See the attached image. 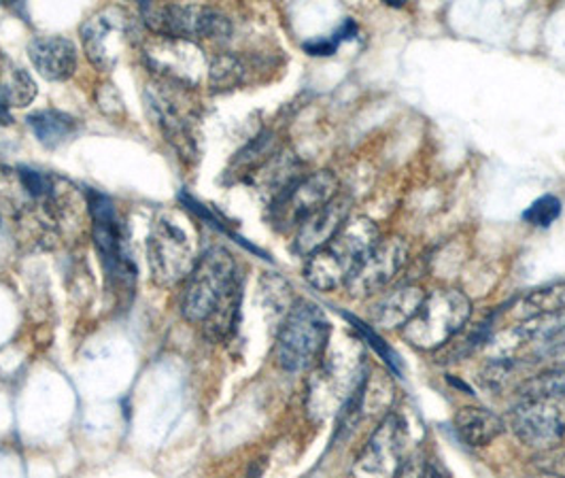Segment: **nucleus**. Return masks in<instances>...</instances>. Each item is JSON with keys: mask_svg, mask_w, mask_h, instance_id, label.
I'll use <instances>...</instances> for the list:
<instances>
[{"mask_svg": "<svg viewBox=\"0 0 565 478\" xmlns=\"http://www.w3.org/2000/svg\"><path fill=\"white\" fill-rule=\"evenodd\" d=\"M243 277L238 262L224 247H211L185 279L181 312L215 340L227 338L238 321Z\"/></svg>", "mask_w": 565, "mask_h": 478, "instance_id": "f257e3e1", "label": "nucleus"}, {"mask_svg": "<svg viewBox=\"0 0 565 478\" xmlns=\"http://www.w3.org/2000/svg\"><path fill=\"white\" fill-rule=\"evenodd\" d=\"M379 241L381 234L370 220H349L328 245L307 257V282L319 291L339 289L340 285H347L358 264Z\"/></svg>", "mask_w": 565, "mask_h": 478, "instance_id": "f03ea898", "label": "nucleus"}, {"mask_svg": "<svg viewBox=\"0 0 565 478\" xmlns=\"http://www.w3.org/2000/svg\"><path fill=\"white\" fill-rule=\"evenodd\" d=\"M472 317V302L459 289H438L425 296L422 309L402 328L404 340L419 351H438L459 334Z\"/></svg>", "mask_w": 565, "mask_h": 478, "instance_id": "7ed1b4c3", "label": "nucleus"}, {"mask_svg": "<svg viewBox=\"0 0 565 478\" xmlns=\"http://www.w3.org/2000/svg\"><path fill=\"white\" fill-rule=\"evenodd\" d=\"M330 332L326 312L309 300H298L287 312L277 337L275 355L279 367L289 372L311 368L323 355Z\"/></svg>", "mask_w": 565, "mask_h": 478, "instance_id": "20e7f679", "label": "nucleus"}, {"mask_svg": "<svg viewBox=\"0 0 565 478\" xmlns=\"http://www.w3.org/2000/svg\"><path fill=\"white\" fill-rule=\"evenodd\" d=\"M142 22L153 36L181 41H226L232 24L226 15L204 4L141 2Z\"/></svg>", "mask_w": 565, "mask_h": 478, "instance_id": "39448f33", "label": "nucleus"}, {"mask_svg": "<svg viewBox=\"0 0 565 478\" xmlns=\"http://www.w3.org/2000/svg\"><path fill=\"white\" fill-rule=\"evenodd\" d=\"M147 107L153 115L164 139L179 151L183 160L199 158L196 111L190 100V87L153 79L145 89Z\"/></svg>", "mask_w": 565, "mask_h": 478, "instance_id": "423d86ee", "label": "nucleus"}, {"mask_svg": "<svg viewBox=\"0 0 565 478\" xmlns=\"http://www.w3.org/2000/svg\"><path fill=\"white\" fill-rule=\"evenodd\" d=\"M85 202L92 220V236L105 264L107 277L114 282L115 287L130 289L137 282V268L128 254L126 227L119 220L114 200L103 192L87 188Z\"/></svg>", "mask_w": 565, "mask_h": 478, "instance_id": "0eeeda50", "label": "nucleus"}, {"mask_svg": "<svg viewBox=\"0 0 565 478\" xmlns=\"http://www.w3.org/2000/svg\"><path fill=\"white\" fill-rule=\"evenodd\" d=\"M510 427L523 445L551 449L565 438V402L519 390V402L510 411Z\"/></svg>", "mask_w": 565, "mask_h": 478, "instance_id": "6e6552de", "label": "nucleus"}, {"mask_svg": "<svg viewBox=\"0 0 565 478\" xmlns=\"http://www.w3.org/2000/svg\"><path fill=\"white\" fill-rule=\"evenodd\" d=\"M85 56L98 71H114L135 41L130 15L121 7H105L82 24Z\"/></svg>", "mask_w": 565, "mask_h": 478, "instance_id": "1a4fd4ad", "label": "nucleus"}, {"mask_svg": "<svg viewBox=\"0 0 565 478\" xmlns=\"http://www.w3.org/2000/svg\"><path fill=\"white\" fill-rule=\"evenodd\" d=\"M340 196L339 179L330 170H319L298 179L281 196L270 202V220L277 230H298L315 211Z\"/></svg>", "mask_w": 565, "mask_h": 478, "instance_id": "9d476101", "label": "nucleus"}, {"mask_svg": "<svg viewBox=\"0 0 565 478\" xmlns=\"http://www.w3.org/2000/svg\"><path fill=\"white\" fill-rule=\"evenodd\" d=\"M147 257L149 270L160 285L185 282L196 264L188 232L170 220H158L151 227Z\"/></svg>", "mask_w": 565, "mask_h": 478, "instance_id": "9b49d317", "label": "nucleus"}, {"mask_svg": "<svg viewBox=\"0 0 565 478\" xmlns=\"http://www.w3.org/2000/svg\"><path fill=\"white\" fill-rule=\"evenodd\" d=\"M142 54L156 79L194 89L202 82V75H209L204 52L200 50L199 43L192 41L151 36Z\"/></svg>", "mask_w": 565, "mask_h": 478, "instance_id": "f8f14e48", "label": "nucleus"}, {"mask_svg": "<svg viewBox=\"0 0 565 478\" xmlns=\"http://www.w3.org/2000/svg\"><path fill=\"white\" fill-rule=\"evenodd\" d=\"M404 449L406 425L397 415H390L367 438L349 478H399L404 470Z\"/></svg>", "mask_w": 565, "mask_h": 478, "instance_id": "ddd939ff", "label": "nucleus"}, {"mask_svg": "<svg viewBox=\"0 0 565 478\" xmlns=\"http://www.w3.org/2000/svg\"><path fill=\"white\" fill-rule=\"evenodd\" d=\"M406 259H408V245L402 238L379 241L349 277L347 287L351 296L367 298L379 294L404 268Z\"/></svg>", "mask_w": 565, "mask_h": 478, "instance_id": "4468645a", "label": "nucleus"}, {"mask_svg": "<svg viewBox=\"0 0 565 478\" xmlns=\"http://www.w3.org/2000/svg\"><path fill=\"white\" fill-rule=\"evenodd\" d=\"M349 211H351V200L340 194L334 198L330 204L323 209L315 211L311 217H307L296 230L294 238V252L302 257H309L323 245H328L337 234L340 227L349 222Z\"/></svg>", "mask_w": 565, "mask_h": 478, "instance_id": "2eb2a0df", "label": "nucleus"}, {"mask_svg": "<svg viewBox=\"0 0 565 478\" xmlns=\"http://www.w3.org/2000/svg\"><path fill=\"white\" fill-rule=\"evenodd\" d=\"M29 56L47 82H66L77 71V50L64 36H36L29 45Z\"/></svg>", "mask_w": 565, "mask_h": 478, "instance_id": "dca6fc26", "label": "nucleus"}, {"mask_svg": "<svg viewBox=\"0 0 565 478\" xmlns=\"http://www.w3.org/2000/svg\"><path fill=\"white\" fill-rule=\"evenodd\" d=\"M425 296L427 294L419 285H399L379 300L372 312V321L376 328L402 330L415 317V312L422 309Z\"/></svg>", "mask_w": 565, "mask_h": 478, "instance_id": "f3484780", "label": "nucleus"}, {"mask_svg": "<svg viewBox=\"0 0 565 478\" xmlns=\"http://www.w3.org/2000/svg\"><path fill=\"white\" fill-rule=\"evenodd\" d=\"M452 427L459 440L468 447H487L498 436L504 434L507 422L489 408L482 406H463L455 413Z\"/></svg>", "mask_w": 565, "mask_h": 478, "instance_id": "a211bd4d", "label": "nucleus"}, {"mask_svg": "<svg viewBox=\"0 0 565 478\" xmlns=\"http://www.w3.org/2000/svg\"><path fill=\"white\" fill-rule=\"evenodd\" d=\"M565 310V282L551 283L527 291L512 305V315L521 321H540L555 317Z\"/></svg>", "mask_w": 565, "mask_h": 478, "instance_id": "6ab92c4d", "label": "nucleus"}, {"mask_svg": "<svg viewBox=\"0 0 565 478\" xmlns=\"http://www.w3.org/2000/svg\"><path fill=\"white\" fill-rule=\"evenodd\" d=\"M29 126L36 141L47 149H56L64 142L73 141L82 130L79 119L57 109L32 113L29 115Z\"/></svg>", "mask_w": 565, "mask_h": 478, "instance_id": "aec40b11", "label": "nucleus"}, {"mask_svg": "<svg viewBox=\"0 0 565 478\" xmlns=\"http://www.w3.org/2000/svg\"><path fill=\"white\" fill-rule=\"evenodd\" d=\"M279 153L277 149V135L273 130H264L255 137L254 141L247 142L232 160L227 174L241 181H249L257 170L266 162H270Z\"/></svg>", "mask_w": 565, "mask_h": 478, "instance_id": "412c9836", "label": "nucleus"}, {"mask_svg": "<svg viewBox=\"0 0 565 478\" xmlns=\"http://www.w3.org/2000/svg\"><path fill=\"white\" fill-rule=\"evenodd\" d=\"M249 66L236 54H217L209 62V85L215 92H227L247 82Z\"/></svg>", "mask_w": 565, "mask_h": 478, "instance_id": "4be33fe9", "label": "nucleus"}, {"mask_svg": "<svg viewBox=\"0 0 565 478\" xmlns=\"http://www.w3.org/2000/svg\"><path fill=\"white\" fill-rule=\"evenodd\" d=\"M0 89L7 96L9 107H29L36 98V84L29 73L20 66L4 64L0 66Z\"/></svg>", "mask_w": 565, "mask_h": 478, "instance_id": "5701e85b", "label": "nucleus"}, {"mask_svg": "<svg viewBox=\"0 0 565 478\" xmlns=\"http://www.w3.org/2000/svg\"><path fill=\"white\" fill-rule=\"evenodd\" d=\"M521 390L559 397L565 402V367L548 368V370L540 372L536 376L527 379L521 385Z\"/></svg>", "mask_w": 565, "mask_h": 478, "instance_id": "b1692460", "label": "nucleus"}, {"mask_svg": "<svg viewBox=\"0 0 565 478\" xmlns=\"http://www.w3.org/2000/svg\"><path fill=\"white\" fill-rule=\"evenodd\" d=\"M559 215H562L559 198L542 196L537 198L536 202H532V206H527V211L523 213V220L536 227H548Z\"/></svg>", "mask_w": 565, "mask_h": 478, "instance_id": "393cba45", "label": "nucleus"}, {"mask_svg": "<svg viewBox=\"0 0 565 478\" xmlns=\"http://www.w3.org/2000/svg\"><path fill=\"white\" fill-rule=\"evenodd\" d=\"M347 317H349V319H351V323L360 330V334L366 338L367 342L374 347V351L385 360V364L392 368L396 374H399V360H397L396 353H394V351L383 342V338L376 337V334L367 328L366 323H362L360 319H355V317H351V315H347Z\"/></svg>", "mask_w": 565, "mask_h": 478, "instance_id": "a878e982", "label": "nucleus"}, {"mask_svg": "<svg viewBox=\"0 0 565 478\" xmlns=\"http://www.w3.org/2000/svg\"><path fill=\"white\" fill-rule=\"evenodd\" d=\"M305 50H307L311 56H332V54L339 50V43L330 36V39H319V41L307 43Z\"/></svg>", "mask_w": 565, "mask_h": 478, "instance_id": "bb28decb", "label": "nucleus"}, {"mask_svg": "<svg viewBox=\"0 0 565 478\" xmlns=\"http://www.w3.org/2000/svg\"><path fill=\"white\" fill-rule=\"evenodd\" d=\"M422 478H449L447 477V472L443 470V466L434 459V461H429L427 466H425L424 472H422Z\"/></svg>", "mask_w": 565, "mask_h": 478, "instance_id": "cd10ccee", "label": "nucleus"}, {"mask_svg": "<svg viewBox=\"0 0 565 478\" xmlns=\"http://www.w3.org/2000/svg\"><path fill=\"white\" fill-rule=\"evenodd\" d=\"M9 109H11V107H9V103H7V96H4L2 89H0V124H2V126H9V124L13 121Z\"/></svg>", "mask_w": 565, "mask_h": 478, "instance_id": "c85d7f7f", "label": "nucleus"}, {"mask_svg": "<svg viewBox=\"0 0 565 478\" xmlns=\"http://www.w3.org/2000/svg\"><path fill=\"white\" fill-rule=\"evenodd\" d=\"M534 478H564V477H557V475H537V477Z\"/></svg>", "mask_w": 565, "mask_h": 478, "instance_id": "c756f323", "label": "nucleus"}, {"mask_svg": "<svg viewBox=\"0 0 565 478\" xmlns=\"http://www.w3.org/2000/svg\"><path fill=\"white\" fill-rule=\"evenodd\" d=\"M0 66H2V64H0Z\"/></svg>", "mask_w": 565, "mask_h": 478, "instance_id": "7c9ffc66", "label": "nucleus"}]
</instances>
